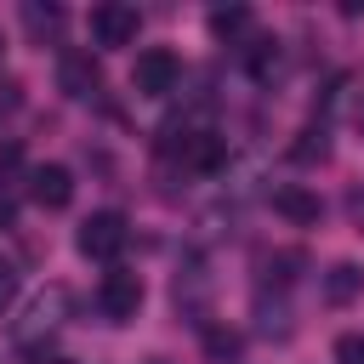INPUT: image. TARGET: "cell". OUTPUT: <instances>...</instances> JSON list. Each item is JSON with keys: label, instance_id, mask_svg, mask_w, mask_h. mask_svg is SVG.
I'll return each mask as SVG.
<instances>
[{"label": "cell", "instance_id": "7a4b0ae2", "mask_svg": "<svg viewBox=\"0 0 364 364\" xmlns=\"http://www.w3.org/2000/svg\"><path fill=\"white\" fill-rule=\"evenodd\" d=\"M125 239H131V228H125L119 210H91V216L80 222V233H74L80 256H91V262H114V256L125 250Z\"/></svg>", "mask_w": 364, "mask_h": 364}, {"label": "cell", "instance_id": "8fae6325", "mask_svg": "<svg viewBox=\"0 0 364 364\" xmlns=\"http://www.w3.org/2000/svg\"><path fill=\"white\" fill-rule=\"evenodd\" d=\"M358 290H364V273H358V262H336V267L324 273V301H330V307H347Z\"/></svg>", "mask_w": 364, "mask_h": 364}, {"label": "cell", "instance_id": "3957f363", "mask_svg": "<svg viewBox=\"0 0 364 364\" xmlns=\"http://www.w3.org/2000/svg\"><path fill=\"white\" fill-rule=\"evenodd\" d=\"M136 307H142V273H131V267H108L102 284H97V313H102L108 324H131Z\"/></svg>", "mask_w": 364, "mask_h": 364}, {"label": "cell", "instance_id": "ffe728a7", "mask_svg": "<svg viewBox=\"0 0 364 364\" xmlns=\"http://www.w3.org/2000/svg\"><path fill=\"white\" fill-rule=\"evenodd\" d=\"M11 296H17V267L0 256V307H11Z\"/></svg>", "mask_w": 364, "mask_h": 364}, {"label": "cell", "instance_id": "2e32d148", "mask_svg": "<svg viewBox=\"0 0 364 364\" xmlns=\"http://www.w3.org/2000/svg\"><path fill=\"white\" fill-rule=\"evenodd\" d=\"M245 63H250V74H256V80H267V74L279 68V40L256 34V40H250V51H245Z\"/></svg>", "mask_w": 364, "mask_h": 364}, {"label": "cell", "instance_id": "7c38bea8", "mask_svg": "<svg viewBox=\"0 0 364 364\" xmlns=\"http://www.w3.org/2000/svg\"><path fill=\"white\" fill-rule=\"evenodd\" d=\"M250 23H256V17H250V6H216V11H210V34H216V40H228V46H233V40H245V34H250Z\"/></svg>", "mask_w": 364, "mask_h": 364}, {"label": "cell", "instance_id": "9c48e42d", "mask_svg": "<svg viewBox=\"0 0 364 364\" xmlns=\"http://www.w3.org/2000/svg\"><path fill=\"white\" fill-rule=\"evenodd\" d=\"M57 85H63L74 102H91V97L102 91V74H97L91 51H63V57H57Z\"/></svg>", "mask_w": 364, "mask_h": 364}, {"label": "cell", "instance_id": "52a82bcc", "mask_svg": "<svg viewBox=\"0 0 364 364\" xmlns=\"http://www.w3.org/2000/svg\"><path fill=\"white\" fill-rule=\"evenodd\" d=\"M165 148L182 159V171H199V176H210L228 159V136H216V131H182V142H165Z\"/></svg>", "mask_w": 364, "mask_h": 364}, {"label": "cell", "instance_id": "ac0fdd59", "mask_svg": "<svg viewBox=\"0 0 364 364\" xmlns=\"http://www.w3.org/2000/svg\"><path fill=\"white\" fill-rule=\"evenodd\" d=\"M336 364H364V336H358V330L336 336Z\"/></svg>", "mask_w": 364, "mask_h": 364}, {"label": "cell", "instance_id": "8992f818", "mask_svg": "<svg viewBox=\"0 0 364 364\" xmlns=\"http://www.w3.org/2000/svg\"><path fill=\"white\" fill-rule=\"evenodd\" d=\"M136 34H142V11L136 6H125V0L91 6V40L97 46H136Z\"/></svg>", "mask_w": 364, "mask_h": 364}, {"label": "cell", "instance_id": "44dd1931", "mask_svg": "<svg viewBox=\"0 0 364 364\" xmlns=\"http://www.w3.org/2000/svg\"><path fill=\"white\" fill-rule=\"evenodd\" d=\"M0 228H17V199L0 188Z\"/></svg>", "mask_w": 364, "mask_h": 364}, {"label": "cell", "instance_id": "5b68a950", "mask_svg": "<svg viewBox=\"0 0 364 364\" xmlns=\"http://www.w3.org/2000/svg\"><path fill=\"white\" fill-rule=\"evenodd\" d=\"M171 296H176L182 318H193L199 330H210V273H205V256H182Z\"/></svg>", "mask_w": 364, "mask_h": 364}, {"label": "cell", "instance_id": "d6986e66", "mask_svg": "<svg viewBox=\"0 0 364 364\" xmlns=\"http://www.w3.org/2000/svg\"><path fill=\"white\" fill-rule=\"evenodd\" d=\"M17 102H23V85H17V80H0V119L17 114Z\"/></svg>", "mask_w": 364, "mask_h": 364}, {"label": "cell", "instance_id": "6da1fadb", "mask_svg": "<svg viewBox=\"0 0 364 364\" xmlns=\"http://www.w3.org/2000/svg\"><path fill=\"white\" fill-rule=\"evenodd\" d=\"M68 313H74V296H68V284H46V290H40V296L23 307V318H17V330H11V336H17L23 347H34L40 336L63 330V324H68Z\"/></svg>", "mask_w": 364, "mask_h": 364}, {"label": "cell", "instance_id": "e0dca14e", "mask_svg": "<svg viewBox=\"0 0 364 364\" xmlns=\"http://www.w3.org/2000/svg\"><path fill=\"white\" fill-rule=\"evenodd\" d=\"M290 267H301V250H279V256H267V279H279V284H290V279H296Z\"/></svg>", "mask_w": 364, "mask_h": 364}, {"label": "cell", "instance_id": "4fadbf2b", "mask_svg": "<svg viewBox=\"0 0 364 364\" xmlns=\"http://www.w3.org/2000/svg\"><path fill=\"white\" fill-rule=\"evenodd\" d=\"M290 159H296V165H324V159H330V131H324V125H307V131H296V142H290Z\"/></svg>", "mask_w": 364, "mask_h": 364}, {"label": "cell", "instance_id": "30bf717a", "mask_svg": "<svg viewBox=\"0 0 364 364\" xmlns=\"http://www.w3.org/2000/svg\"><path fill=\"white\" fill-rule=\"evenodd\" d=\"M273 210L284 222H296V228H313L318 222V193L301 188V182H284V188H273Z\"/></svg>", "mask_w": 364, "mask_h": 364}, {"label": "cell", "instance_id": "ba28073f", "mask_svg": "<svg viewBox=\"0 0 364 364\" xmlns=\"http://www.w3.org/2000/svg\"><path fill=\"white\" fill-rule=\"evenodd\" d=\"M28 199H34L40 210H68V199H74V171H68V165H34V171H28Z\"/></svg>", "mask_w": 364, "mask_h": 364}, {"label": "cell", "instance_id": "277c9868", "mask_svg": "<svg viewBox=\"0 0 364 364\" xmlns=\"http://www.w3.org/2000/svg\"><path fill=\"white\" fill-rule=\"evenodd\" d=\"M176 85H182V63H176V51L148 46V51L131 63V91H136V97H171Z\"/></svg>", "mask_w": 364, "mask_h": 364}, {"label": "cell", "instance_id": "7402d4cb", "mask_svg": "<svg viewBox=\"0 0 364 364\" xmlns=\"http://www.w3.org/2000/svg\"><path fill=\"white\" fill-rule=\"evenodd\" d=\"M353 119H358V125H364V97H358V102H353Z\"/></svg>", "mask_w": 364, "mask_h": 364}, {"label": "cell", "instance_id": "9a60e30c", "mask_svg": "<svg viewBox=\"0 0 364 364\" xmlns=\"http://www.w3.org/2000/svg\"><path fill=\"white\" fill-rule=\"evenodd\" d=\"M239 347H245V336H239V330H222V324H210V330H205V353H210L216 364H233V358H239Z\"/></svg>", "mask_w": 364, "mask_h": 364}, {"label": "cell", "instance_id": "5bb4252c", "mask_svg": "<svg viewBox=\"0 0 364 364\" xmlns=\"http://www.w3.org/2000/svg\"><path fill=\"white\" fill-rule=\"evenodd\" d=\"M23 28H28L34 40H57V34H63V6H40V0H28V6H23Z\"/></svg>", "mask_w": 364, "mask_h": 364}]
</instances>
